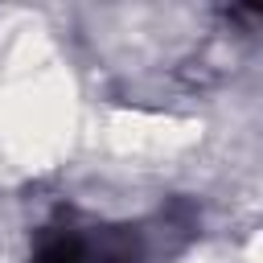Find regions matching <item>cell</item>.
Listing matches in <instances>:
<instances>
[{
    "label": "cell",
    "instance_id": "cell-1",
    "mask_svg": "<svg viewBox=\"0 0 263 263\" xmlns=\"http://www.w3.org/2000/svg\"><path fill=\"white\" fill-rule=\"evenodd\" d=\"M37 263H90V255L74 234H58L37 251Z\"/></svg>",
    "mask_w": 263,
    "mask_h": 263
}]
</instances>
